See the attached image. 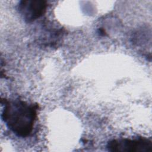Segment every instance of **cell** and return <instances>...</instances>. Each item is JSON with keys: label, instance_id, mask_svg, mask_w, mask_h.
<instances>
[{"label": "cell", "instance_id": "3", "mask_svg": "<svg viewBox=\"0 0 152 152\" xmlns=\"http://www.w3.org/2000/svg\"><path fill=\"white\" fill-rule=\"evenodd\" d=\"M47 2L43 0H23L18 5L19 12L27 22H31L42 16L46 11Z\"/></svg>", "mask_w": 152, "mask_h": 152}, {"label": "cell", "instance_id": "2", "mask_svg": "<svg viewBox=\"0 0 152 152\" xmlns=\"http://www.w3.org/2000/svg\"><path fill=\"white\" fill-rule=\"evenodd\" d=\"M107 148L115 152H152V141L143 137L115 139L109 141Z\"/></svg>", "mask_w": 152, "mask_h": 152}, {"label": "cell", "instance_id": "1", "mask_svg": "<svg viewBox=\"0 0 152 152\" xmlns=\"http://www.w3.org/2000/svg\"><path fill=\"white\" fill-rule=\"evenodd\" d=\"M38 107L36 104L20 99L5 100L1 117L7 127L16 135L26 137L33 131Z\"/></svg>", "mask_w": 152, "mask_h": 152}]
</instances>
